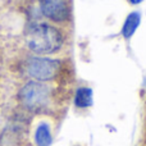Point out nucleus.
Instances as JSON below:
<instances>
[{
	"instance_id": "1",
	"label": "nucleus",
	"mask_w": 146,
	"mask_h": 146,
	"mask_svg": "<svg viewBox=\"0 0 146 146\" xmlns=\"http://www.w3.org/2000/svg\"><path fill=\"white\" fill-rule=\"evenodd\" d=\"M26 42L31 51L48 55L58 51L63 45V36L58 28L46 23L33 25L26 32Z\"/></svg>"
},
{
	"instance_id": "2",
	"label": "nucleus",
	"mask_w": 146,
	"mask_h": 146,
	"mask_svg": "<svg viewBox=\"0 0 146 146\" xmlns=\"http://www.w3.org/2000/svg\"><path fill=\"white\" fill-rule=\"evenodd\" d=\"M19 100L30 110H38L45 108L50 100V88L36 81L26 83L19 91Z\"/></svg>"
},
{
	"instance_id": "3",
	"label": "nucleus",
	"mask_w": 146,
	"mask_h": 146,
	"mask_svg": "<svg viewBox=\"0 0 146 146\" xmlns=\"http://www.w3.org/2000/svg\"><path fill=\"white\" fill-rule=\"evenodd\" d=\"M60 68L58 60L44 56H33L26 63V71L32 78L37 81H49L54 78Z\"/></svg>"
},
{
	"instance_id": "4",
	"label": "nucleus",
	"mask_w": 146,
	"mask_h": 146,
	"mask_svg": "<svg viewBox=\"0 0 146 146\" xmlns=\"http://www.w3.org/2000/svg\"><path fill=\"white\" fill-rule=\"evenodd\" d=\"M40 10L46 18L54 22H63L68 17V5L66 0H38Z\"/></svg>"
},
{
	"instance_id": "5",
	"label": "nucleus",
	"mask_w": 146,
	"mask_h": 146,
	"mask_svg": "<svg viewBox=\"0 0 146 146\" xmlns=\"http://www.w3.org/2000/svg\"><path fill=\"white\" fill-rule=\"evenodd\" d=\"M53 137L48 123H40L35 131V144L37 146H50Z\"/></svg>"
},
{
	"instance_id": "6",
	"label": "nucleus",
	"mask_w": 146,
	"mask_h": 146,
	"mask_svg": "<svg viewBox=\"0 0 146 146\" xmlns=\"http://www.w3.org/2000/svg\"><path fill=\"white\" fill-rule=\"evenodd\" d=\"M141 22V15L139 12H132L131 14H128V17L124 21L123 28H122V33L126 38H129L135 32H136L137 27L140 26Z\"/></svg>"
},
{
	"instance_id": "7",
	"label": "nucleus",
	"mask_w": 146,
	"mask_h": 146,
	"mask_svg": "<svg viewBox=\"0 0 146 146\" xmlns=\"http://www.w3.org/2000/svg\"><path fill=\"white\" fill-rule=\"evenodd\" d=\"M74 104L77 108H87L92 105V90L88 87L77 88L74 95Z\"/></svg>"
},
{
	"instance_id": "8",
	"label": "nucleus",
	"mask_w": 146,
	"mask_h": 146,
	"mask_svg": "<svg viewBox=\"0 0 146 146\" xmlns=\"http://www.w3.org/2000/svg\"><path fill=\"white\" fill-rule=\"evenodd\" d=\"M144 0H129V3L131 4H140V3H142Z\"/></svg>"
}]
</instances>
